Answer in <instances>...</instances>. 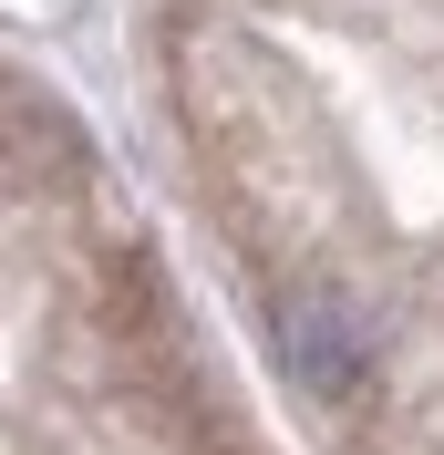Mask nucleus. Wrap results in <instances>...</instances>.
Listing matches in <instances>:
<instances>
[{
  "label": "nucleus",
  "mask_w": 444,
  "mask_h": 455,
  "mask_svg": "<svg viewBox=\"0 0 444 455\" xmlns=\"http://www.w3.org/2000/svg\"><path fill=\"white\" fill-rule=\"evenodd\" d=\"M279 341H289V372H300L310 394H352L361 363L383 352L372 311H361V300H341V290H300V300L279 311Z\"/></svg>",
  "instance_id": "obj_1"
}]
</instances>
